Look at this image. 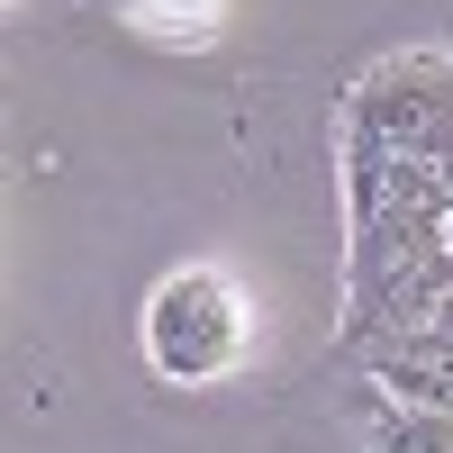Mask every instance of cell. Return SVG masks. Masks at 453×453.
Masks as SVG:
<instances>
[{"mask_svg": "<svg viewBox=\"0 0 453 453\" xmlns=\"http://www.w3.org/2000/svg\"><path fill=\"white\" fill-rule=\"evenodd\" d=\"M236 354H245V299L226 273L191 263V273H173L145 299V363L164 381H218Z\"/></svg>", "mask_w": 453, "mask_h": 453, "instance_id": "6da1fadb", "label": "cell"}, {"mask_svg": "<svg viewBox=\"0 0 453 453\" xmlns=\"http://www.w3.org/2000/svg\"><path fill=\"white\" fill-rule=\"evenodd\" d=\"M372 381H381L390 399H418V408H444L453 418V290L426 318L372 335Z\"/></svg>", "mask_w": 453, "mask_h": 453, "instance_id": "7a4b0ae2", "label": "cell"}, {"mask_svg": "<svg viewBox=\"0 0 453 453\" xmlns=\"http://www.w3.org/2000/svg\"><path fill=\"white\" fill-rule=\"evenodd\" d=\"M372 453H453V418L418 399H381L372 408Z\"/></svg>", "mask_w": 453, "mask_h": 453, "instance_id": "3957f363", "label": "cell"}]
</instances>
